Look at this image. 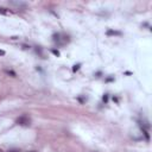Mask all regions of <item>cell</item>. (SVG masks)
Masks as SVG:
<instances>
[{
  "mask_svg": "<svg viewBox=\"0 0 152 152\" xmlns=\"http://www.w3.org/2000/svg\"><path fill=\"white\" fill-rule=\"evenodd\" d=\"M53 42L57 43L58 45H63L65 43L69 42L68 37L65 34H61V33H57V34H53Z\"/></svg>",
  "mask_w": 152,
  "mask_h": 152,
  "instance_id": "6da1fadb",
  "label": "cell"
},
{
  "mask_svg": "<svg viewBox=\"0 0 152 152\" xmlns=\"http://www.w3.org/2000/svg\"><path fill=\"white\" fill-rule=\"evenodd\" d=\"M17 124L20 126H28L31 124V119L27 115H21L17 119Z\"/></svg>",
  "mask_w": 152,
  "mask_h": 152,
  "instance_id": "7a4b0ae2",
  "label": "cell"
},
{
  "mask_svg": "<svg viewBox=\"0 0 152 152\" xmlns=\"http://www.w3.org/2000/svg\"><path fill=\"white\" fill-rule=\"evenodd\" d=\"M107 34H108V36H120L121 32H119V31H113V30H108V31H107Z\"/></svg>",
  "mask_w": 152,
  "mask_h": 152,
  "instance_id": "3957f363",
  "label": "cell"
},
{
  "mask_svg": "<svg viewBox=\"0 0 152 152\" xmlns=\"http://www.w3.org/2000/svg\"><path fill=\"white\" fill-rule=\"evenodd\" d=\"M0 13H1V14H8L10 11H7V10L4 8V7H0Z\"/></svg>",
  "mask_w": 152,
  "mask_h": 152,
  "instance_id": "277c9868",
  "label": "cell"
},
{
  "mask_svg": "<svg viewBox=\"0 0 152 152\" xmlns=\"http://www.w3.org/2000/svg\"><path fill=\"white\" fill-rule=\"evenodd\" d=\"M5 71H6L7 74H10V75H12V76H15V74H14V72H13L12 70H5Z\"/></svg>",
  "mask_w": 152,
  "mask_h": 152,
  "instance_id": "5b68a950",
  "label": "cell"
},
{
  "mask_svg": "<svg viewBox=\"0 0 152 152\" xmlns=\"http://www.w3.org/2000/svg\"><path fill=\"white\" fill-rule=\"evenodd\" d=\"M52 52H53L55 55H57V56H59V52H58L57 50H52Z\"/></svg>",
  "mask_w": 152,
  "mask_h": 152,
  "instance_id": "8992f818",
  "label": "cell"
},
{
  "mask_svg": "<svg viewBox=\"0 0 152 152\" xmlns=\"http://www.w3.org/2000/svg\"><path fill=\"white\" fill-rule=\"evenodd\" d=\"M5 55V51L4 50H0V56H4Z\"/></svg>",
  "mask_w": 152,
  "mask_h": 152,
  "instance_id": "52a82bcc",
  "label": "cell"
},
{
  "mask_svg": "<svg viewBox=\"0 0 152 152\" xmlns=\"http://www.w3.org/2000/svg\"><path fill=\"white\" fill-rule=\"evenodd\" d=\"M8 152H18V151H15V150H13V151H8Z\"/></svg>",
  "mask_w": 152,
  "mask_h": 152,
  "instance_id": "ba28073f",
  "label": "cell"
},
{
  "mask_svg": "<svg viewBox=\"0 0 152 152\" xmlns=\"http://www.w3.org/2000/svg\"><path fill=\"white\" fill-rule=\"evenodd\" d=\"M28 152H36V151H28Z\"/></svg>",
  "mask_w": 152,
  "mask_h": 152,
  "instance_id": "9c48e42d",
  "label": "cell"
},
{
  "mask_svg": "<svg viewBox=\"0 0 152 152\" xmlns=\"http://www.w3.org/2000/svg\"><path fill=\"white\" fill-rule=\"evenodd\" d=\"M0 152H2V151H1V150H0Z\"/></svg>",
  "mask_w": 152,
  "mask_h": 152,
  "instance_id": "30bf717a",
  "label": "cell"
}]
</instances>
